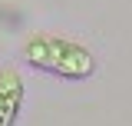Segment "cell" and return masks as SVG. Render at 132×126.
Masks as SVG:
<instances>
[{
    "label": "cell",
    "mask_w": 132,
    "mask_h": 126,
    "mask_svg": "<svg viewBox=\"0 0 132 126\" xmlns=\"http://www.w3.org/2000/svg\"><path fill=\"white\" fill-rule=\"evenodd\" d=\"M27 100V86L16 66H3L0 70V126H13L20 110Z\"/></svg>",
    "instance_id": "cell-2"
},
{
    "label": "cell",
    "mask_w": 132,
    "mask_h": 126,
    "mask_svg": "<svg viewBox=\"0 0 132 126\" xmlns=\"http://www.w3.org/2000/svg\"><path fill=\"white\" fill-rule=\"evenodd\" d=\"M23 57L30 66L53 73V76L66 80H89L96 73V57L89 50L69 40V37H56V33H33L23 43Z\"/></svg>",
    "instance_id": "cell-1"
}]
</instances>
